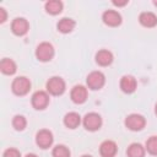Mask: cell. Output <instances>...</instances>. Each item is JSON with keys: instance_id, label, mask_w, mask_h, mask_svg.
<instances>
[{"instance_id": "cell-6", "label": "cell", "mask_w": 157, "mask_h": 157, "mask_svg": "<svg viewBox=\"0 0 157 157\" xmlns=\"http://www.w3.org/2000/svg\"><path fill=\"white\" fill-rule=\"evenodd\" d=\"M86 82H87L88 88H91L93 91H97V90H101L104 86V83H105V76L101 71H92L87 76Z\"/></svg>"}, {"instance_id": "cell-26", "label": "cell", "mask_w": 157, "mask_h": 157, "mask_svg": "<svg viewBox=\"0 0 157 157\" xmlns=\"http://www.w3.org/2000/svg\"><path fill=\"white\" fill-rule=\"evenodd\" d=\"M113 4L115 6H124V5L128 4V0H124V1H115V0H113Z\"/></svg>"}, {"instance_id": "cell-24", "label": "cell", "mask_w": 157, "mask_h": 157, "mask_svg": "<svg viewBox=\"0 0 157 157\" xmlns=\"http://www.w3.org/2000/svg\"><path fill=\"white\" fill-rule=\"evenodd\" d=\"M2 157H21V153H20V151H18V150L10 147V148L5 150V152H4V156H2Z\"/></svg>"}, {"instance_id": "cell-21", "label": "cell", "mask_w": 157, "mask_h": 157, "mask_svg": "<svg viewBox=\"0 0 157 157\" xmlns=\"http://www.w3.org/2000/svg\"><path fill=\"white\" fill-rule=\"evenodd\" d=\"M53 157H70V150L65 145H56L52 152Z\"/></svg>"}, {"instance_id": "cell-20", "label": "cell", "mask_w": 157, "mask_h": 157, "mask_svg": "<svg viewBox=\"0 0 157 157\" xmlns=\"http://www.w3.org/2000/svg\"><path fill=\"white\" fill-rule=\"evenodd\" d=\"M45 11L50 15H58L63 11V2L59 0H50L45 2Z\"/></svg>"}, {"instance_id": "cell-22", "label": "cell", "mask_w": 157, "mask_h": 157, "mask_svg": "<svg viewBox=\"0 0 157 157\" xmlns=\"http://www.w3.org/2000/svg\"><path fill=\"white\" fill-rule=\"evenodd\" d=\"M27 125V120L23 115H15L13 119H12V126L18 130V131H22Z\"/></svg>"}, {"instance_id": "cell-17", "label": "cell", "mask_w": 157, "mask_h": 157, "mask_svg": "<svg viewBox=\"0 0 157 157\" xmlns=\"http://www.w3.org/2000/svg\"><path fill=\"white\" fill-rule=\"evenodd\" d=\"M0 70L5 75H13L16 72V70H17V66H16V63L12 59L4 58L0 61Z\"/></svg>"}, {"instance_id": "cell-4", "label": "cell", "mask_w": 157, "mask_h": 157, "mask_svg": "<svg viewBox=\"0 0 157 157\" xmlns=\"http://www.w3.org/2000/svg\"><path fill=\"white\" fill-rule=\"evenodd\" d=\"M65 81L59 76H53L47 82V91L53 96H60L65 92Z\"/></svg>"}, {"instance_id": "cell-28", "label": "cell", "mask_w": 157, "mask_h": 157, "mask_svg": "<svg viewBox=\"0 0 157 157\" xmlns=\"http://www.w3.org/2000/svg\"><path fill=\"white\" fill-rule=\"evenodd\" d=\"M81 157H92L91 155H83V156H81Z\"/></svg>"}, {"instance_id": "cell-29", "label": "cell", "mask_w": 157, "mask_h": 157, "mask_svg": "<svg viewBox=\"0 0 157 157\" xmlns=\"http://www.w3.org/2000/svg\"><path fill=\"white\" fill-rule=\"evenodd\" d=\"M155 113L157 114V103H156V107H155Z\"/></svg>"}, {"instance_id": "cell-8", "label": "cell", "mask_w": 157, "mask_h": 157, "mask_svg": "<svg viewBox=\"0 0 157 157\" xmlns=\"http://www.w3.org/2000/svg\"><path fill=\"white\" fill-rule=\"evenodd\" d=\"M53 140H54L53 134H52V131H49L48 129H42V130H39V131L37 132V135H36V144H37L40 148H43V150L49 148V147L52 146V144H53Z\"/></svg>"}, {"instance_id": "cell-7", "label": "cell", "mask_w": 157, "mask_h": 157, "mask_svg": "<svg viewBox=\"0 0 157 157\" xmlns=\"http://www.w3.org/2000/svg\"><path fill=\"white\" fill-rule=\"evenodd\" d=\"M31 103H32L33 108L37 110L45 109L49 104V96L44 91H37L33 93V96L31 98Z\"/></svg>"}, {"instance_id": "cell-3", "label": "cell", "mask_w": 157, "mask_h": 157, "mask_svg": "<svg viewBox=\"0 0 157 157\" xmlns=\"http://www.w3.org/2000/svg\"><path fill=\"white\" fill-rule=\"evenodd\" d=\"M125 126L131 131H140L146 125V119L141 114L132 113L125 118Z\"/></svg>"}, {"instance_id": "cell-1", "label": "cell", "mask_w": 157, "mask_h": 157, "mask_svg": "<svg viewBox=\"0 0 157 157\" xmlns=\"http://www.w3.org/2000/svg\"><path fill=\"white\" fill-rule=\"evenodd\" d=\"M11 90L16 96H25L31 90V81L25 76H18L12 81Z\"/></svg>"}, {"instance_id": "cell-14", "label": "cell", "mask_w": 157, "mask_h": 157, "mask_svg": "<svg viewBox=\"0 0 157 157\" xmlns=\"http://www.w3.org/2000/svg\"><path fill=\"white\" fill-rule=\"evenodd\" d=\"M139 22H140L144 27L152 28V27L157 26V16H156L153 12H150V11L141 12L140 16H139Z\"/></svg>"}, {"instance_id": "cell-18", "label": "cell", "mask_w": 157, "mask_h": 157, "mask_svg": "<svg viewBox=\"0 0 157 157\" xmlns=\"http://www.w3.org/2000/svg\"><path fill=\"white\" fill-rule=\"evenodd\" d=\"M75 26H76V22H75L72 18H70V17H64V18H61V20L58 22V25H56L58 31L61 32V33H70V32L75 28Z\"/></svg>"}, {"instance_id": "cell-13", "label": "cell", "mask_w": 157, "mask_h": 157, "mask_svg": "<svg viewBox=\"0 0 157 157\" xmlns=\"http://www.w3.org/2000/svg\"><path fill=\"white\" fill-rule=\"evenodd\" d=\"M137 87V82H136V78L131 75H124L120 80V88L123 92L125 93H132L135 92Z\"/></svg>"}, {"instance_id": "cell-9", "label": "cell", "mask_w": 157, "mask_h": 157, "mask_svg": "<svg viewBox=\"0 0 157 157\" xmlns=\"http://www.w3.org/2000/svg\"><path fill=\"white\" fill-rule=\"evenodd\" d=\"M29 29L28 21L23 17H16L11 22V31L16 36H25Z\"/></svg>"}, {"instance_id": "cell-5", "label": "cell", "mask_w": 157, "mask_h": 157, "mask_svg": "<svg viewBox=\"0 0 157 157\" xmlns=\"http://www.w3.org/2000/svg\"><path fill=\"white\" fill-rule=\"evenodd\" d=\"M82 124H83V126H85L86 130H88V131H96V130H98L102 126V118H101V115L98 113L91 112V113H87L83 117Z\"/></svg>"}, {"instance_id": "cell-2", "label": "cell", "mask_w": 157, "mask_h": 157, "mask_svg": "<svg viewBox=\"0 0 157 157\" xmlns=\"http://www.w3.org/2000/svg\"><path fill=\"white\" fill-rule=\"evenodd\" d=\"M54 56V47L53 44L48 43V42H43L40 43L37 49H36V58L39 60V61H50Z\"/></svg>"}, {"instance_id": "cell-11", "label": "cell", "mask_w": 157, "mask_h": 157, "mask_svg": "<svg viewBox=\"0 0 157 157\" xmlns=\"http://www.w3.org/2000/svg\"><path fill=\"white\" fill-rule=\"evenodd\" d=\"M102 20L109 27H117V26H119L121 23V16L115 10H107V11H104L103 15H102Z\"/></svg>"}, {"instance_id": "cell-15", "label": "cell", "mask_w": 157, "mask_h": 157, "mask_svg": "<svg viewBox=\"0 0 157 157\" xmlns=\"http://www.w3.org/2000/svg\"><path fill=\"white\" fill-rule=\"evenodd\" d=\"M96 63L101 66H108L113 63V54L107 49L98 50L96 54Z\"/></svg>"}, {"instance_id": "cell-12", "label": "cell", "mask_w": 157, "mask_h": 157, "mask_svg": "<svg viewBox=\"0 0 157 157\" xmlns=\"http://www.w3.org/2000/svg\"><path fill=\"white\" fill-rule=\"evenodd\" d=\"M118 152V146L112 140H105L99 146V153L102 157H114Z\"/></svg>"}, {"instance_id": "cell-30", "label": "cell", "mask_w": 157, "mask_h": 157, "mask_svg": "<svg viewBox=\"0 0 157 157\" xmlns=\"http://www.w3.org/2000/svg\"><path fill=\"white\" fill-rule=\"evenodd\" d=\"M153 5H155V6H157V0H155V1H153Z\"/></svg>"}, {"instance_id": "cell-19", "label": "cell", "mask_w": 157, "mask_h": 157, "mask_svg": "<svg viewBox=\"0 0 157 157\" xmlns=\"http://www.w3.org/2000/svg\"><path fill=\"white\" fill-rule=\"evenodd\" d=\"M145 147L139 144V142H134L131 144L128 150H126V156L128 157H145Z\"/></svg>"}, {"instance_id": "cell-23", "label": "cell", "mask_w": 157, "mask_h": 157, "mask_svg": "<svg viewBox=\"0 0 157 157\" xmlns=\"http://www.w3.org/2000/svg\"><path fill=\"white\" fill-rule=\"evenodd\" d=\"M145 148L150 155L157 156V136H151L146 141V147Z\"/></svg>"}, {"instance_id": "cell-16", "label": "cell", "mask_w": 157, "mask_h": 157, "mask_svg": "<svg viewBox=\"0 0 157 157\" xmlns=\"http://www.w3.org/2000/svg\"><path fill=\"white\" fill-rule=\"evenodd\" d=\"M64 124L69 129H76L81 124V117L76 112H70L64 117Z\"/></svg>"}, {"instance_id": "cell-27", "label": "cell", "mask_w": 157, "mask_h": 157, "mask_svg": "<svg viewBox=\"0 0 157 157\" xmlns=\"http://www.w3.org/2000/svg\"><path fill=\"white\" fill-rule=\"evenodd\" d=\"M26 157H38V156L34 153H28V155H26Z\"/></svg>"}, {"instance_id": "cell-10", "label": "cell", "mask_w": 157, "mask_h": 157, "mask_svg": "<svg viewBox=\"0 0 157 157\" xmlns=\"http://www.w3.org/2000/svg\"><path fill=\"white\" fill-rule=\"evenodd\" d=\"M70 97H71V101L76 104L85 103L87 99V88L82 85H76L72 87L70 92Z\"/></svg>"}, {"instance_id": "cell-25", "label": "cell", "mask_w": 157, "mask_h": 157, "mask_svg": "<svg viewBox=\"0 0 157 157\" xmlns=\"http://www.w3.org/2000/svg\"><path fill=\"white\" fill-rule=\"evenodd\" d=\"M6 17H7V15H6L5 9L0 7V22H1V23H2V22H5V21H6Z\"/></svg>"}]
</instances>
